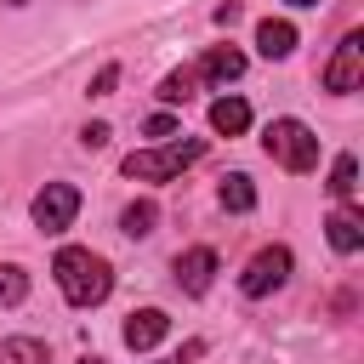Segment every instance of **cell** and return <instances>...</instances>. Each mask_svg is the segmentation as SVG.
<instances>
[{
	"label": "cell",
	"mask_w": 364,
	"mask_h": 364,
	"mask_svg": "<svg viewBox=\"0 0 364 364\" xmlns=\"http://www.w3.org/2000/svg\"><path fill=\"white\" fill-rule=\"evenodd\" d=\"M51 279H57V290H63V301L68 307H102L108 296H114V267H108V256H97L91 245H63L57 256H51Z\"/></svg>",
	"instance_id": "6da1fadb"
},
{
	"label": "cell",
	"mask_w": 364,
	"mask_h": 364,
	"mask_svg": "<svg viewBox=\"0 0 364 364\" xmlns=\"http://www.w3.org/2000/svg\"><path fill=\"white\" fill-rule=\"evenodd\" d=\"M205 159V136H171V142H148V148H131L125 159H119V176H131V182H176L188 165H199Z\"/></svg>",
	"instance_id": "7a4b0ae2"
},
{
	"label": "cell",
	"mask_w": 364,
	"mask_h": 364,
	"mask_svg": "<svg viewBox=\"0 0 364 364\" xmlns=\"http://www.w3.org/2000/svg\"><path fill=\"white\" fill-rule=\"evenodd\" d=\"M262 154L290 176H313L318 171V131L296 114H279V119L262 125Z\"/></svg>",
	"instance_id": "3957f363"
},
{
	"label": "cell",
	"mask_w": 364,
	"mask_h": 364,
	"mask_svg": "<svg viewBox=\"0 0 364 364\" xmlns=\"http://www.w3.org/2000/svg\"><path fill=\"white\" fill-rule=\"evenodd\" d=\"M290 273H296V250H290L284 239H273V245H262V250L239 267V296H245V301H267L273 290L290 284Z\"/></svg>",
	"instance_id": "277c9868"
},
{
	"label": "cell",
	"mask_w": 364,
	"mask_h": 364,
	"mask_svg": "<svg viewBox=\"0 0 364 364\" xmlns=\"http://www.w3.org/2000/svg\"><path fill=\"white\" fill-rule=\"evenodd\" d=\"M318 85H324L330 97H353V91L364 85V28H347V34L336 40L330 63L318 68Z\"/></svg>",
	"instance_id": "5b68a950"
},
{
	"label": "cell",
	"mask_w": 364,
	"mask_h": 364,
	"mask_svg": "<svg viewBox=\"0 0 364 364\" xmlns=\"http://www.w3.org/2000/svg\"><path fill=\"white\" fill-rule=\"evenodd\" d=\"M80 188L74 182H46V188H34V199H28V222L40 228V233H68L74 228V216H80Z\"/></svg>",
	"instance_id": "8992f818"
},
{
	"label": "cell",
	"mask_w": 364,
	"mask_h": 364,
	"mask_svg": "<svg viewBox=\"0 0 364 364\" xmlns=\"http://www.w3.org/2000/svg\"><path fill=\"white\" fill-rule=\"evenodd\" d=\"M188 68H193V80H199L205 91H228V85L250 68V57L228 40V46H205V51H199V63H188Z\"/></svg>",
	"instance_id": "52a82bcc"
},
{
	"label": "cell",
	"mask_w": 364,
	"mask_h": 364,
	"mask_svg": "<svg viewBox=\"0 0 364 364\" xmlns=\"http://www.w3.org/2000/svg\"><path fill=\"white\" fill-rule=\"evenodd\" d=\"M216 267H222V256H216L210 245H188V250L176 256V290H182V296H205V290L216 284Z\"/></svg>",
	"instance_id": "ba28073f"
},
{
	"label": "cell",
	"mask_w": 364,
	"mask_h": 364,
	"mask_svg": "<svg viewBox=\"0 0 364 364\" xmlns=\"http://www.w3.org/2000/svg\"><path fill=\"white\" fill-rule=\"evenodd\" d=\"M165 336H171V313H165V307H136V313L119 324V341H125L131 353H154Z\"/></svg>",
	"instance_id": "9c48e42d"
},
{
	"label": "cell",
	"mask_w": 364,
	"mask_h": 364,
	"mask_svg": "<svg viewBox=\"0 0 364 364\" xmlns=\"http://www.w3.org/2000/svg\"><path fill=\"white\" fill-rule=\"evenodd\" d=\"M296 46H301V34H296V23H290V17H262V23H256V57L284 63Z\"/></svg>",
	"instance_id": "30bf717a"
},
{
	"label": "cell",
	"mask_w": 364,
	"mask_h": 364,
	"mask_svg": "<svg viewBox=\"0 0 364 364\" xmlns=\"http://www.w3.org/2000/svg\"><path fill=\"white\" fill-rule=\"evenodd\" d=\"M324 239H330L336 256H358V250H364V216H358L353 205L330 210V216H324Z\"/></svg>",
	"instance_id": "8fae6325"
},
{
	"label": "cell",
	"mask_w": 364,
	"mask_h": 364,
	"mask_svg": "<svg viewBox=\"0 0 364 364\" xmlns=\"http://www.w3.org/2000/svg\"><path fill=\"white\" fill-rule=\"evenodd\" d=\"M210 131H216V136H245V131H250V102H245L239 91L210 97Z\"/></svg>",
	"instance_id": "7c38bea8"
},
{
	"label": "cell",
	"mask_w": 364,
	"mask_h": 364,
	"mask_svg": "<svg viewBox=\"0 0 364 364\" xmlns=\"http://www.w3.org/2000/svg\"><path fill=\"white\" fill-rule=\"evenodd\" d=\"M216 205L233 210V216H250V210H256V182H250L245 171H228V176L216 182Z\"/></svg>",
	"instance_id": "4fadbf2b"
},
{
	"label": "cell",
	"mask_w": 364,
	"mask_h": 364,
	"mask_svg": "<svg viewBox=\"0 0 364 364\" xmlns=\"http://www.w3.org/2000/svg\"><path fill=\"white\" fill-rule=\"evenodd\" d=\"M324 188H330L336 205H353V199H358V154L341 148V154L330 159V182H324Z\"/></svg>",
	"instance_id": "5bb4252c"
},
{
	"label": "cell",
	"mask_w": 364,
	"mask_h": 364,
	"mask_svg": "<svg viewBox=\"0 0 364 364\" xmlns=\"http://www.w3.org/2000/svg\"><path fill=\"white\" fill-rule=\"evenodd\" d=\"M154 228H159V205L154 199H131L119 210V233L125 239H154Z\"/></svg>",
	"instance_id": "9a60e30c"
},
{
	"label": "cell",
	"mask_w": 364,
	"mask_h": 364,
	"mask_svg": "<svg viewBox=\"0 0 364 364\" xmlns=\"http://www.w3.org/2000/svg\"><path fill=\"white\" fill-rule=\"evenodd\" d=\"M0 364H51V347L40 336H0Z\"/></svg>",
	"instance_id": "2e32d148"
},
{
	"label": "cell",
	"mask_w": 364,
	"mask_h": 364,
	"mask_svg": "<svg viewBox=\"0 0 364 364\" xmlns=\"http://www.w3.org/2000/svg\"><path fill=\"white\" fill-rule=\"evenodd\" d=\"M193 91H199V80H193V68H171V74L159 80V91H154V97H159V102H165V108L176 114V108H182V102H188Z\"/></svg>",
	"instance_id": "e0dca14e"
},
{
	"label": "cell",
	"mask_w": 364,
	"mask_h": 364,
	"mask_svg": "<svg viewBox=\"0 0 364 364\" xmlns=\"http://www.w3.org/2000/svg\"><path fill=\"white\" fill-rule=\"evenodd\" d=\"M28 301V267L0 262V307H23Z\"/></svg>",
	"instance_id": "ac0fdd59"
},
{
	"label": "cell",
	"mask_w": 364,
	"mask_h": 364,
	"mask_svg": "<svg viewBox=\"0 0 364 364\" xmlns=\"http://www.w3.org/2000/svg\"><path fill=\"white\" fill-rule=\"evenodd\" d=\"M142 136H154V142H171V136H182V119H176L171 108H159V114H148V119H142Z\"/></svg>",
	"instance_id": "d6986e66"
},
{
	"label": "cell",
	"mask_w": 364,
	"mask_h": 364,
	"mask_svg": "<svg viewBox=\"0 0 364 364\" xmlns=\"http://www.w3.org/2000/svg\"><path fill=\"white\" fill-rule=\"evenodd\" d=\"M114 85H119V63H102V68L85 80V97H114Z\"/></svg>",
	"instance_id": "ffe728a7"
},
{
	"label": "cell",
	"mask_w": 364,
	"mask_h": 364,
	"mask_svg": "<svg viewBox=\"0 0 364 364\" xmlns=\"http://www.w3.org/2000/svg\"><path fill=\"white\" fill-rule=\"evenodd\" d=\"M108 136H114V125H108V119L80 125V148H85V154H91V148H108Z\"/></svg>",
	"instance_id": "44dd1931"
},
{
	"label": "cell",
	"mask_w": 364,
	"mask_h": 364,
	"mask_svg": "<svg viewBox=\"0 0 364 364\" xmlns=\"http://www.w3.org/2000/svg\"><path fill=\"white\" fill-rule=\"evenodd\" d=\"M210 17H216V23H222V28H228V23H233V17H239V0H222V6H216V11H210Z\"/></svg>",
	"instance_id": "7402d4cb"
},
{
	"label": "cell",
	"mask_w": 364,
	"mask_h": 364,
	"mask_svg": "<svg viewBox=\"0 0 364 364\" xmlns=\"http://www.w3.org/2000/svg\"><path fill=\"white\" fill-rule=\"evenodd\" d=\"M284 6H290V11H307V6H318V0H284Z\"/></svg>",
	"instance_id": "603a6c76"
},
{
	"label": "cell",
	"mask_w": 364,
	"mask_h": 364,
	"mask_svg": "<svg viewBox=\"0 0 364 364\" xmlns=\"http://www.w3.org/2000/svg\"><path fill=\"white\" fill-rule=\"evenodd\" d=\"M80 364H102V358H97V353H91V358H80Z\"/></svg>",
	"instance_id": "cb8c5ba5"
},
{
	"label": "cell",
	"mask_w": 364,
	"mask_h": 364,
	"mask_svg": "<svg viewBox=\"0 0 364 364\" xmlns=\"http://www.w3.org/2000/svg\"><path fill=\"white\" fill-rule=\"evenodd\" d=\"M6 6H34V0H6Z\"/></svg>",
	"instance_id": "d4e9b609"
}]
</instances>
